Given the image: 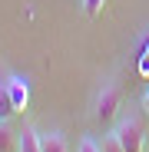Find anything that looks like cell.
<instances>
[{"instance_id":"obj_10","label":"cell","mask_w":149,"mask_h":152,"mask_svg":"<svg viewBox=\"0 0 149 152\" xmlns=\"http://www.w3.org/2000/svg\"><path fill=\"white\" fill-rule=\"evenodd\" d=\"M76 152H99V142H96L93 136H83V139H80V149H76Z\"/></svg>"},{"instance_id":"obj_7","label":"cell","mask_w":149,"mask_h":152,"mask_svg":"<svg viewBox=\"0 0 149 152\" xmlns=\"http://www.w3.org/2000/svg\"><path fill=\"white\" fill-rule=\"evenodd\" d=\"M17 116V106L10 99V89H7V80H0V119H10Z\"/></svg>"},{"instance_id":"obj_1","label":"cell","mask_w":149,"mask_h":152,"mask_svg":"<svg viewBox=\"0 0 149 152\" xmlns=\"http://www.w3.org/2000/svg\"><path fill=\"white\" fill-rule=\"evenodd\" d=\"M119 109H123V93L116 83H103L93 99V119L99 126H113L119 119Z\"/></svg>"},{"instance_id":"obj_8","label":"cell","mask_w":149,"mask_h":152,"mask_svg":"<svg viewBox=\"0 0 149 152\" xmlns=\"http://www.w3.org/2000/svg\"><path fill=\"white\" fill-rule=\"evenodd\" d=\"M99 152H123V145H119L116 132H106V136H103V142H99Z\"/></svg>"},{"instance_id":"obj_2","label":"cell","mask_w":149,"mask_h":152,"mask_svg":"<svg viewBox=\"0 0 149 152\" xmlns=\"http://www.w3.org/2000/svg\"><path fill=\"white\" fill-rule=\"evenodd\" d=\"M113 132H116L123 152H142V145H146V126H142L139 116H119L116 126H113Z\"/></svg>"},{"instance_id":"obj_9","label":"cell","mask_w":149,"mask_h":152,"mask_svg":"<svg viewBox=\"0 0 149 152\" xmlns=\"http://www.w3.org/2000/svg\"><path fill=\"white\" fill-rule=\"evenodd\" d=\"M103 7H106V0H83L86 17H99V13H103Z\"/></svg>"},{"instance_id":"obj_4","label":"cell","mask_w":149,"mask_h":152,"mask_svg":"<svg viewBox=\"0 0 149 152\" xmlns=\"http://www.w3.org/2000/svg\"><path fill=\"white\" fill-rule=\"evenodd\" d=\"M40 152H70L66 145V136L63 132H40Z\"/></svg>"},{"instance_id":"obj_6","label":"cell","mask_w":149,"mask_h":152,"mask_svg":"<svg viewBox=\"0 0 149 152\" xmlns=\"http://www.w3.org/2000/svg\"><path fill=\"white\" fill-rule=\"evenodd\" d=\"M17 136L10 129V119H0V152H17Z\"/></svg>"},{"instance_id":"obj_11","label":"cell","mask_w":149,"mask_h":152,"mask_svg":"<svg viewBox=\"0 0 149 152\" xmlns=\"http://www.w3.org/2000/svg\"><path fill=\"white\" fill-rule=\"evenodd\" d=\"M139 106H142V116H149V86H146V93H142V99H139Z\"/></svg>"},{"instance_id":"obj_5","label":"cell","mask_w":149,"mask_h":152,"mask_svg":"<svg viewBox=\"0 0 149 152\" xmlns=\"http://www.w3.org/2000/svg\"><path fill=\"white\" fill-rule=\"evenodd\" d=\"M17 152H40V132L33 126H23V132L17 136Z\"/></svg>"},{"instance_id":"obj_3","label":"cell","mask_w":149,"mask_h":152,"mask_svg":"<svg viewBox=\"0 0 149 152\" xmlns=\"http://www.w3.org/2000/svg\"><path fill=\"white\" fill-rule=\"evenodd\" d=\"M7 89H10V99H13L17 113H23L27 103H30V86H27V80H23V76H7Z\"/></svg>"}]
</instances>
